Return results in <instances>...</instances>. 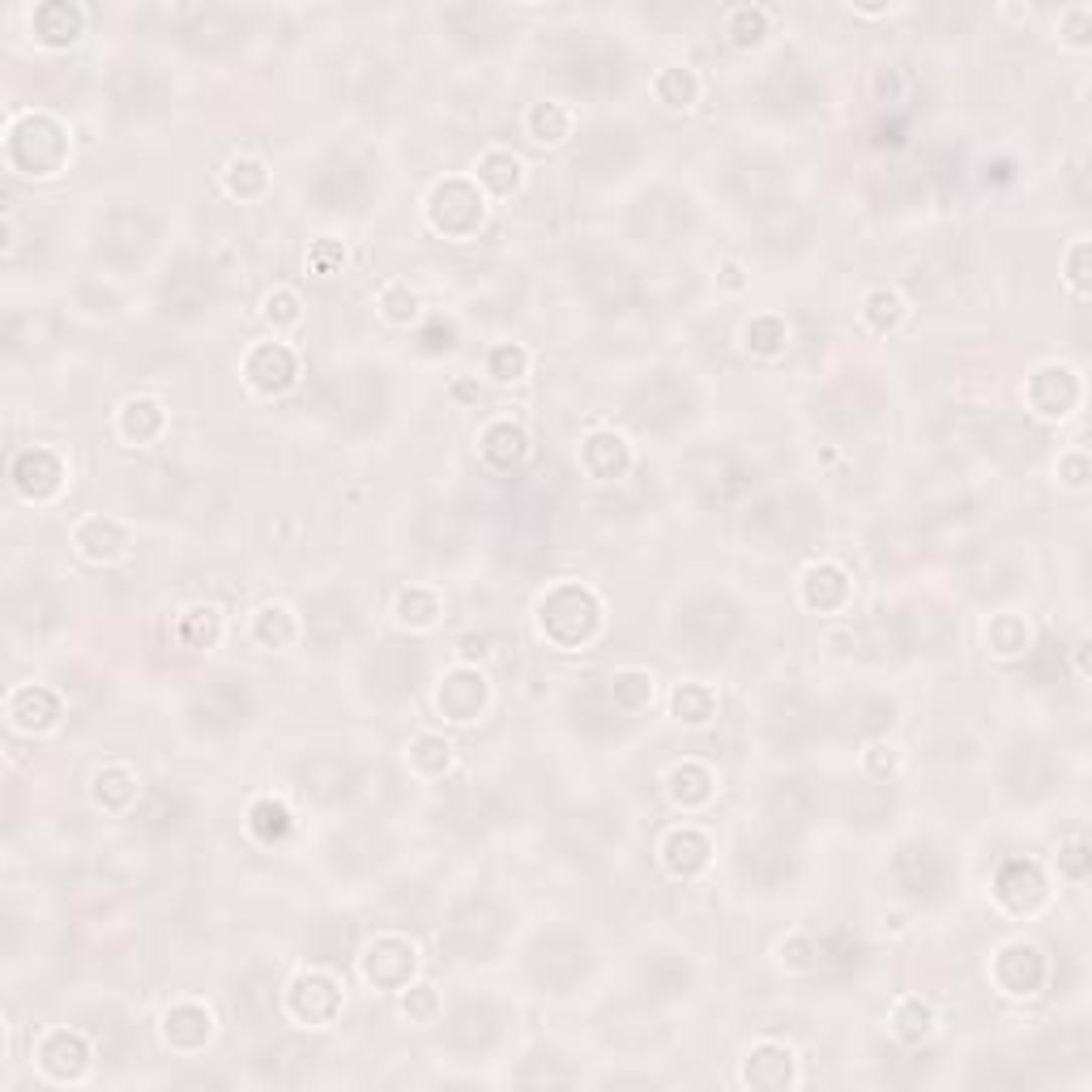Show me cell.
Here are the masks:
<instances>
[{"label":"cell","mask_w":1092,"mask_h":1092,"mask_svg":"<svg viewBox=\"0 0 1092 1092\" xmlns=\"http://www.w3.org/2000/svg\"><path fill=\"white\" fill-rule=\"evenodd\" d=\"M248 380H253L257 388L265 393H278L295 380V359H291V350H282V346H261L248 354Z\"/></svg>","instance_id":"cell-1"},{"label":"cell","mask_w":1092,"mask_h":1092,"mask_svg":"<svg viewBox=\"0 0 1092 1092\" xmlns=\"http://www.w3.org/2000/svg\"><path fill=\"white\" fill-rule=\"evenodd\" d=\"M77 547L86 560H116L129 547V533H124L120 521H103V516H91V521L77 525Z\"/></svg>","instance_id":"cell-2"},{"label":"cell","mask_w":1092,"mask_h":1092,"mask_svg":"<svg viewBox=\"0 0 1092 1092\" xmlns=\"http://www.w3.org/2000/svg\"><path fill=\"white\" fill-rule=\"evenodd\" d=\"M892 1020H897V1033H901V1037H909V1042H918V1037H926V1033H930V1025H935V1011H930L922 998H905Z\"/></svg>","instance_id":"cell-3"},{"label":"cell","mask_w":1092,"mask_h":1092,"mask_svg":"<svg viewBox=\"0 0 1092 1092\" xmlns=\"http://www.w3.org/2000/svg\"><path fill=\"white\" fill-rule=\"evenodd\" d=\"M491 375H495V380H521V375H525V350L495 346L491 350Z\"/></svg>","instance_id":"cell-4"},{"label":"cell","mask_w":1092,"mask_h":1092,"mask_svg":"<svg viewBox=\"0 0 1092 1092\" xmlns=\"http://www.w3.org/2000/svg\"><path fill=\"white\" fill-rule=\"evenodd\" d=\"M384 312L393 320H415V312H419L415 291H406V286H393V291H384Z\"/></svg>","instance_id":"cell-5"}]
</instances>
